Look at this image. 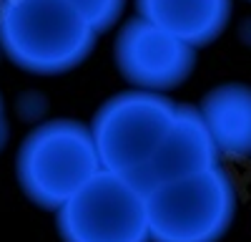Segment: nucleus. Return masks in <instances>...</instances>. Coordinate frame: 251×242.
Instances as JSON below:
<instances>
[{
  "instance_id": "1",
  "label": "nucleus",
  "mask_w": 251,
  "mask_h": 242,
  "mask_svg": "<svg viewBox=\"0 0 251 242\" xmlns=\"http://www.w3.org/2000/svg\"><path fill=\"white\" fill-rule=\"evenodd\" d=\"M98 30L71 0H8L0 48L13 66L35 76L73 71L88 58Z\"/></svg>"
},
{
  "instance_id": "6",
  "label": "nucleus",
  "mask_w": 251,
  "mask_h": 242,
  "mask_svg": "<svg viewBox=\"0 0 251 242\" xmlns=\"http://www.w3.org/2000/svg\"><path fill=\"white\" fill-rule=\"evenodd\" d=\"M196 51L199 48L186 43L183 38L136 15L126 20L116 35L113 60L118 73L133 89L166 93L191 76Z\"/></svg>"
},
{
  "instance_id": "8",
  "label": "nucleus",
  "mask_w": 251,
  "mask_h": 242,
  "mask_svg": "<svg viewBox=\"0 0 251 242\" xmlns=\"http://www.w3.org/2000/svg\"><path fill=\"white\" fill-rule=\"evenodd\" d=\"M234 0H136L141 18L169 30L194 48L211 46L226 30Z\"/></svg>"
},
{
  "instance_id": "9",
  "label": "nucleus",
  "mask_w": 251,
  "mask_h": 242,
  "mask_svg": "<svg viewBox=\"0 0 251 242\" xmlns=\"http://www.w3.org/2000/svg\"><path fill=\"white\" fill-rule=\"evenodd\" d=\"M203 121L221 154H251V86L221 84L208 91L199 104Z\"/></svg>"
},
{
  "instance_id": "10",
  "label": "nucleus",
  "mask_w": 251,
  "mask_h": 242,
  "mask_svg": "<svg viewBox=\"0 0 251 242\" xmlns=\"http://www.w3.org/2000/svg\"><path fill=\"white\" fill-rule=\"evenodd\" d=\"M71 3L86 15V20L98 33L111 30L126 10V0H71Z\"/></svg>"
},
{
  "instance_id": "5",
  "label": "nucleus",
  "mask_w": 251,
  "mask_h": 242,
  "mask_svg": "<svg viewBox=\"0 0 251 242\" xmlns=\"http://www.w3.org/2000/svg\"><path fill=\"white\" fill-rule=\"evenodd\" d=\"M63 242H151L146 192L100 169L55 212Z\"/></svg>"
},
{
  "instance_id": "11",
  "label": "nucleus",
  "mask_w": 251,
  "mask_h": 242,
  "mask_svg": "<svg viewBox=\"0 0 251 242\" xmlns=\"http://www.w3.org/2000/svg\"><path fill=\"white\" fill-rule=\"evenodd\" d=\"M8 136H10V129H8V116H5V106H3V96H0V151L8 144Z\"/></svg>"
},
{
  "instance_id": "7",
  "label": "nucleus",
  "mask_w": 251,
  "mask_h": 242,
  "mask_svg": "<svg viewBox=\"0 0 251 242\" xmlns=\"http://www.w3.org/2000/svg\"><path fill=\"white\" fill-rule=\"evenodd\" d=\"M219 156L221 151L206 126L201 109L194 104H178L176 119L161 139L156 154L131 182L138 189L149 192L161 182L181 179L208 167H216Z\"/></svg>"
},
{
  "instance_id": "2",
  "label": "nucleus",
  "mask_w": 251,
  "mask_h": 242,
  "mask_svg": "<svg viewBox=\"0 0 251 242\" xmlns=\"http://www.w3.org/2000/svg\"><path fill=\"white\" fill-rule=\"evenodd\" d=\"M103 169L91 126L75 119H53L35 126L18 149V184L33 205L58 212Z\"/></svg>"
},
{
  "instance_id": "3",
  "label": "nucleus",
  "mask_w": 251,
  "mask_h": 242,
  "mask_svg": "<svg viewBox=\"0 0 251 242\" xmlns=\"http://www.w3.org/2000/svg\"><path fill=\"white\" fill-rule=\"evenodd\" d=\"M151 242H219L236 217L234 182L219 164L146 192Z\"/></svg>"
},
{
  "instance_id": "4",
  "label": "nucleus",
  "mask_w": 251,
  "mask_h": 242,
  "mask_svg": "<svg viewBox=\"0 0 251 242\" xmlns=\"http://www.w3.org/2000/svg\"><path fill=\"white\" fill-rule=\"evenodd\" d=\"M178 104L161 93L131 89L103 101L93 116V139L103 169L133 179L156 154Z\"/></svg>"
}]
</instances>
